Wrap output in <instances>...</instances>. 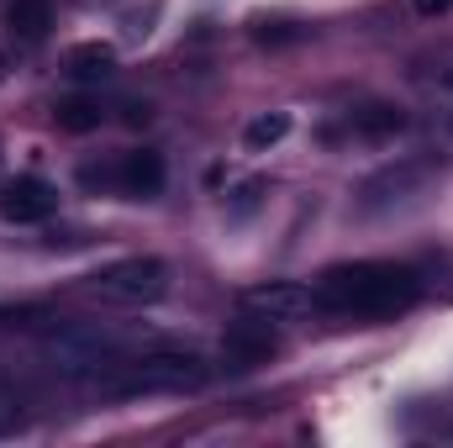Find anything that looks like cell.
<instances>
[{
	"label": "cell",
	"mask_w": 453,
	"mask_h": 448,
	"mask_svg": "<svg viewBox=\"0 0 453 448\" xmlns=\"http://www.w3.org/2000/svg\"><path fill=\"white\" fill-rule=\"evenodd\" d=\"M206 385V364L196 353L153 348V353H121L111 369L96 375L101 396H158V390H196Z\"/></svg>",
	"instance_id": "cell-2"
},
{
	"label": "cell",
	"mask_w": 453,
	"mask_h": 448,
	"mask_svg": "<svg viewBox=\"0 0 453 448\" xmlns=\"http://www.w3.org/2000/svg\"><path fill=\"white\" fill-rule=\"evenodd\" d=\"M417 5V16H449L453 11V0H411Z\"/></svg>",
	"instance_id": "cell-14"
},
{
	"label": "cell",
	"mask_w": 453,
	"mask_h": 448,
	"mask_svg": "<svg viewBox=\"0 0 453 448\" xmlns=\"http://www.w3.org/2000/svg\"><path fill=\"white\" fill-rule=\"evenodd\" d=\"M53 121L64 127V132H96L106 112H101V101H90V96H69V101H58L53 106Z\"/></svg>",
	"instance_id": "cell-11"
},
{
	"label": "cell",
	"mask_w": 453,
	"mask_h": 448,
	"mask_svg": "<svg viewBox=\"0 0 453 448\" xmlns=\"http://www.w3.org/2000/svg\"><path fill=\"white\" fill-rule=\"evenodd\" d=\"M64 74L80 80V85H101V80H111L116 74V48L111 42H80V48H69Z\"/></svg>",
	"instance_id": "cell-10"
},
{
	"label": "cell",
	"mask_w": 453,
	"mask_h": 448,
	"mask_svg": "<svg viewBox=\"0 0 453 448\" xmlns=\"http://www.w3.org/2000/svg\"><path fill=\"white\" fill-rule=\"evenodd\" d=\"M317 312L327 317H395L411 312L422 301V274L411 264H390V259H358V264H333L317 285Z\"/></svg>",
	"instance_id": "cell-1"
},
{
	"label": "cell",
	"mask_w": 453,
	"mask_h": 448,
	"mask_svg": "<svg viewBox=\"0 0 453 448\" xmlns=\"http://www.w3.org/2000/svg\"><path fill=\"white\" fill-rule=\"evenodd\" d=\"M5 27H11V42L37 48L48 37V27H53V0H11Z\"/></svg>",
	"instance_id": "cell-9"
},
{
	"label": "cell",
	"mask_w": 453,
	"mask_h": 448,
	"mask_svg": "<svg viewBox=\"0 0 453 448\" xmlns=\"http://www.w3.org/2000/svg\"><path fill=\"white\" fill-rule=\"evenodd\" d=\"M85 290L96 301H111V306H153L158 296H169V264L153 259V253H137V259H116L106 269H96L85 280Z\"/></svg>",
	"instance_id": "cell-3"
},
{
	"label": "cell",
	"mask_w": 453,
	"mask_h": 448,
	"mask_svg": "<svg viewBox=\"0 0 453 448\" xmlns=\"http://www.w3.org/2000/svg\"><path fill=\"white\" fill-rule=\"evenodd\" d=\"M0 164H5V158H0Z\"/></svg>",
	"instance_id": "cell-15"
},
{
	"label": "cell",
	"mask_w": 453,
	"mask_h": 448,
	"mask_svg": "<svg viewBox=\"0 0 453 448\" xmlns=\"http://www.w3.org/2000/svg\"><path fill=\"white\" fill-rule=\"evenodd\" d=\"M433 174H438L433 158L385 164L380 174H369V180L358 185V212H385V206H395V201H411V196H422V185H427Z\"/></svg>",
	"instance_id": "cell-6"
},
{
	"label": "cell",
	"mask_w": 453,
	"mask_h": 448,
	"mask_svg": "<svg viewBox=\"0 0 453 448\" xmlns=\"http://www.w3.org/2000/svg\"><path fill=\"white\" fill-rule=\"evenodd\" d=\"M164 153L153 148H132V153H116L111 164H85L80 169V185L90 190H116L127 201H153L164 190Z\"/></svg>",
	"instance_id": "cell-4"
},
{
	"label": "cell",
	"mask_w": 453,
	"mask_h": 448,
	"mask_svg": "<svg viewBox=\"0 0 453 448\" xmlns=\"http://www.w3.org/2000/svg\"><path fill=\"white\" fill-rule=\"evenodd\" d=\"M274 353H280L274 322H258V317H242V312H237V322L222 333V359L232 369H258V364H269Z\"/></svg>",
	"instance_id": "cell-8"
},
{
	"label": "cell",
	"mask_w": 453,
	"mask_h": 448,
	"mask_svg": "<svg viewBox=\"0 0 453 448\" xmlns=\"http://www.w3.org/2000/svg\"><path fill=\"white\" fill-rule=\"evenodd\" d=\"M237 312L285 328V322H301L306 312H317V296H311V285H301V280H258V285H248V290L237 296Z\"/></svg>",
	"instance_id": "cell-5"
},
{
	"label": "cell",
	"mask_w": 453,
	"mask_h": 448,
	"mask_svg": "<svg viewBox=\"0 0 453 448\" xmlns=\"http://www.w3.org/2000/svg\"><path fill=\"white\" fill-rule=\"evenodd\" d=\"M58 212V190L37 174H16L0 185V217L16 227H32V222H48Z\"/></svg>",
	"instance_id": "cell-7"
},
{
	"label": "cell",
	"mask_w": 453,
	"mask_h": 448,
	"mask_svg": "<svg viewBox=\"0 0 453 448\" xmlns=\"http://www.w3.org/2000/svg\"><path fill=\"white\" fill-rule=\"evenodd\" d=\"M348 127H353L358 137H390V132L406 127V116L395 112V106H364V112L348 116Z\"/></svg>",
	"instance_id": "cell-13"
},
{
	"label": "cell",
	"mask_w": 453,
	"mask_h": 448,
	"mask_svg": "<svg viewBox=\"0 0 453 448\" xmlns=\"http://www.w3.org/2000/svg\"><path fill=\"white\" fill-rule=\"evenodd\" d=\"M285 132H290V112H264L242 127V148H248V153H264V148L285 143Z\"/></svg>",
	"instance_id": "cell-12"
}]
</instances>
